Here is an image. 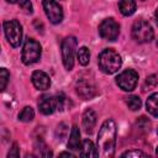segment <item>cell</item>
<instances>
[{"label": "cell", "instance_id": "obj_1", "mask_svg": "<svg viewBox=\"0 0 158 158\" xmlns=\"http://www.w3.org/2000/svg\"><path fill=\"white\" fill-rule=\"evenodd\" d=\"M116 123L114 120L109 118L101 125L98 139H96V151L98 156L101 158H111L115 154L116 148Z\"/></svg>", "mask_w": 158, "mask_h": 158}, {"label": "cell", "instance_id": "obj_2", "mask_svg": "<svg viewBox=\"0 0 158 158\" xmlns=\"http://www.w3.org/2000/svg\"><path fill=\"white\" fill-rule=\"evenodd\" d=\"M121 65H122V59L116 51L111 48H106L99 54V67L104 73L114 74L121 68Z\"/></svg>", "mask_w": 158, "mask_h": 158}, {"label": "cell", "instance_id": "obj_3", "mask_svg": "<svg viewBox=\"0 0 158 158\" xmlns=\"http://www.w3.org/2000/svg\"><path fill=\"white\" fill-rule=\"evenodd\" d=\"M154 32L152 26L144 20H136L132 25V37L138 43H148L153 40Z\"/></svg>", "mask_w": 158, "mask_h": 158}, {"label": "cell", "instance_id": "obj_4", "mask_svg": "<svg viewBox=\"0 0 158 158\" xmlns=\"http://www.w3.org/2000/svg\"><path fill=\"white\" fill-rule=\"evenodd\" d=\"M40 58H41V44L33 38H27L22 49V56H21L22 63L30 65L36 63Z\"/></svg>", "mask_w": 158, "mask_h": 158}, {"label": "cell", "instance_id": "obj_5", "mask_svg": "<svg viewBox=\"0 0 158 158\" xmlns=\"http://www.w3.org/2000/svg\"><path fill=\"white\" fill-rule=\"evenodd\" d=\"M75 49H77V40L75 37H67L63 40L60 44V53H62V59L63 64L67 70H72L74 65V56H75Z\"/></svg>", "mask_w": 158, "mask_h": 158}, {"label": "cell", "instance_id": "obj_6", "mask_svg": "<svg viewBox=\"0 0 158 158\" xmlns=\"http://www.w3.org/2000/svg\"><path fill=\"white\" fill-rule=\"evenodd\" d=\"M4 32L7 42L12 47H19L22 41V27L17 20H10L4 22Z\"/></svg>", "mask_w": 158, "mask_h": 158}, {"label": "cell", "instance_id": "obj_7", "mask_svg": "<svg viewBox=\"0 0 158 158\" xmlns=\"http://www.w3.org/2000/svg\"><path fill=\"white\" fill-rule=\"evenodd\" d=\"M138 81V74L133 69H127L120 73L116 78V84L125 91H132Z\"/></svg>", "mask_w": 158, "mask_h": 158}, {"label": "cell", "instance_id": "obj_8", "mask_svg": "<svg viewBox=\"0 0 158 158\" xmlns=\"http://www.w3.org/2000/svg\"><path fill=\"white\" fill-rule=\"evenodd\" d=\"M99 33L104 40L115 41L120 33V26L114 19H105L99 25Z\"/></svg>", "mask_w": 158, "mask_h": 158}, {"label": "cell", "instance_id": "obj_9", "mask_svg": "<svg viewBox=\"0 0 158 158\" xmlns=\"http://www.w3.org/2000/svg\"><path fill=\"white\" fill-rule=\"evenodd\" d=\"M43 5V10L46 12V16L48 17V20L57 25L60 23L63 20V10L60 7V5L56 1V0H43L42 2Z\"/></svg>", "mask_w": 158, "mask_h": 158}, {"label": "cell", "instance_id": "obj_10", "mask_svg": "<svg viewBox=\"0 0 158 158\" xmlns=\"http://www.w3.org/2000/svg\"><path fill=\"white\" fill-rule=\"evenodd\" d=\"M75 90H77V94L84 99V100H89V99H93L95 95H96V88L95 85L88 80V79H80L77 81L75 84Z\"/></svg>", "mask_w": 158, "mask_h": 158}, {"label": "cell", "instance_id": "obj_11", "mask_svg": "<svg viewBox=\"0 0 158 158\" xmlns=\"http://www.w3.org/2000/svg\"><path fill=\"white\" fill-rule=\"evenodd\" d=\"M38 109L43 115H51L56 110H58V102L57 96L52 95H42L38 100Z\"/></svg>", "mask_w": 158, "mask_h": 158}, {"label": "cell", "instance_id": "obj_12", "mask_svg": "<svg viewBox=\"0 0 158 158\" xmlns=\"http://www.w3.org/2000/svg\"><path fill=\"white\" fill-rule=\"evenodd\" d=\"M31 80H32L33 86L36 89H38V90H47L51 86V79H49V77L44 72H41V70L33 72L32 73V77H31Z\"/></svg>", "mask_w": 158, "mask_h": 158}, {"label": "cell", "instance_id": "obj_13", "mask_svg": "<svg viewBox=\"0 0 158 158\" xmlns=\"http://www.w3.org/2000/svg\"><path fill=\"white\" fill-rule=\"evenodd\" d=\"M96 125V114L94 110L88 109L83 115V128L86 133H91Z\"/></svg>", "mask_w": 158, "mask_h": 158}, {"label": "cell", "instance_id": "obj_14", "mask_svg": "<svg viewBox=\"0 0 158 158\" xmlns=\"http://www.w3.org/2000/svg\"><path fill=\"white\" fill-rule=\"evenodd\" d=\"M80 131L77 125L72 127L70 135H69V141H68V148L72 151H79L80 149Z\"/></svg>", "mask_w": 158, "mask_h": 158}, {"label": "cell", "instance_id": "obj_15", "mask_svg": "<svg viewBox=\"0 0 158 158\" xmlns=\"http://www.w3.org/2000/svg\"><path fill=\"white\" fill-rule=\"evenodd\" d=\"M81 157H98V151L90 139H84L80 147Z\"/></svg>", "mask_w": 158, "mask_h": 158}, {"label": "cell", "instance_id": "obj_16", "mask_svg": "<svg viewBox=\"0 0 158 158\" xmlns=\"http://www.w3.org/2000/svg\"><path fill=\"white\" fill-rule=\"evenodd\" d=\"M118 9L122 15L131 16L136 11V1L135 0H118Z\"/></svg>", "mask_w": 158, "mask_h": 158}, {"label": "cell", "instance_id": "obj_17", "mask_svg": "<svg viewBox=\"0 0 158 158\" xmlns=\"http://www.w3.org/2000/svg\"><path fill=\"white\" fill-rule=\"evenodd\" d=\"M146 109H147V111H148L152 116L158 117V93L152 94V95L147 99Z\"/></svg>", "mask_w": 158, "mask_h": 158}, {"label": "cell", "instance_id": "obj_18", "mask_svg": "<svg viewBox=\"0 0 158 158\" xmlns=\"http://www.w3.org/2000/svg\"><path fill=\"white\" fill-rule=\"evenodd\" d=\"M33 117H35V111L31 106H25L22 111L19 114V120L23 122H30L33 120Z\"/></svg>", "mask_w": 158, "mask_h": 158}, {"label": "cell", "instance_id": "obj_19", "mask_svg": "<svg viewBox=\"0 0 158 158\" xmlns=\"http://www.w3.org/2000/svg\"><path fill=\"white\" fill-rule=\"evenodd\" d=\"M78 60L81 65H86L90 60V52L86 47H80L78 49Z\"/></svg>", "mask_w": 158, "mask_h": 158}, {"label": "cell", "instance_id": "obj_20", "mask_svg": "<svg viewBox=\"0 0 158 158\" xmlns=\"http://www.w3.org/2000/svg\"><path fill=\"white\" fill-rule=\"evenodd\" d=\"M141 105H142V101L138 96L136 95H132L130 98H127V106L130 110L132 111H136V110H139L141 109Z\"/></svg>", "mask_w": 158, "mask_h": 158}, {"label": "cell", "instance_id": "obj_21", "mask_svg": "<svg viewBox=\"0 0 158 158\" xmlns=\"http://www.w3.org/2000/svg\"><path fill=\"white\" fill-rule=\"evenodd\" d=\"M36 152L41 157H52V152L42 141H40V143L36 144Z\"/></svg>", "mask_w": 158, "mask_h": 158}, {"label": "cell", "instance_id": "obj_22", "mask_svg": "<svg viewBox=\"0 0 158 158\" xmlns=\"http://www.w3.org/2000/svg\"><path fill=\"white\" fill-rule=\"evenodd\" d=\"M10 79V73L5 69V68H1L0 69V81H1V90H5L6 89V85H7V81Z\"/></svg>", "mask_w": 158, "mask_h": 158}, {"label": "cell", "instance_id": "obj_23", "mask_svg": "<svg viewBox=\"0 0 158 158\" xmlns=\"http://www.w3.org/2000/svg\"><path fill=\"white\" fill-rule=\"evenodd\" d=\"M19 5H20L21 10H23L25 14H32L33 6H32V2H31L30 0H21Z\"/></svg>", "mask_w": 158, "mask_h": 158}, {"label": "cell", "instance_id": "obj_24", "mask_svg": "<svg viewBox=\"0 0 158 158\" xmlns=\"http://www.w3.org/2000/svg\"><path fill=\"white\" fill-rule=\"evenodd\" d=\"M56 133H57L58 139H63V138L65 137V135L68 133V127H67V125H65V123H59L58 127H57Z\"/></svg>", "mask_w": 158, "mask_h": 158}, {"label": "cell", "instance_id": "obj_25", "mask_svg": "<svg viewBox=\"0 0 158 158\" xmlns=\"http://www.w3.org/2000/svg\"><path fill=\"white\" fill-rule=\"evenodd\" d=\"M122 157H147V153L138 151V149H131V151L122 153Z\"/></svg>", "mask_w": 158, "mask_h": 158}, {"label": "cell", "instance_id": "obj_26", "mask_svg": "<svg viewBox=\"0 0 158 158\" xmlns=\"http://www.w3.org/2000/svg\"><path fill=\"white\" fill-rule=\"evenodd\" d=\"M156 84H157L156 77H154V75H151V77H147L146 83H144V88H146V89H151V88H153Z\"/></svg>", "mask_w": 158, "mask_h": 158}, {"label": "cell", "instance_id": "obj_27", "mask_svg": "<svg viewBox=\"0 0 158 158\" xmlns=\"http://www.w3.org/2000/svg\"><path fill=\"white\" fill-rule=\"evenodd\" d=\"M19 156H20L19 146H17V143H14V144H12V148H11L10 152L7 153V157H9V158H17Z\"/></svg>", "mask_w": 158, "mask_h": 158}, {"label": "cell", "instance_id": "obj_28", "mask_svg": "<svg viewBox=\"0 0 158 158\" xmlns=\"http://www.w3.org/2000/svg\"><path fill=\"white\" fill-rule=\"evenodd\" d=\"M64 95L63 94H59V95H57V102H58V110L59 111H62L63 110V107H64Z\"/></svg>", "mask_w": 158, "mask_h": 158}, {"label": "cell", "instance_id": "obj_29", "mask_svg": "<svg viewBox=\"0 0 158 158\" xmlns=\"http://www.w3.org/2000/svg\"><path fill=\"white\" fill-rule=\"evenodd\" d=\"M59 156L62 157V156H67V157H74V154H72L70 152H62V153H59Z\"/></svg>", "mask_w": 158, "mask_h": 158}, {"label": "cell", "instance_id": "obj_30", "mask_svg": "<svg viewBox=\"0 0 158 158\" xmlns=\"http://www.w3.org/2000/svg\"><path fill=\"white\" fill-rule=\"evenodd\" d=\"M156 21H157V25H158V7L156 10Z\"/></svg>", "mask_w": 158, "mask_h": 158}, {"label": "cell", "instance_id": "obj_31", "mask_svg": "<svg viewBox=\"0 0 158 158\" xmlns=\"http://www.w3.org/2000/svg\"><path fill=\"white\" fill-rule=\"evenodd\" d=\"M7 2H10V4H15V2H17L19 0H6Z\"/></svg>", "mask_w": 158, "mask_h": 158}, {"label": "cell", "instance_id": "obj_32", "mask_svg": "<svg viewBox=\"0 0 158 158\" xmlns=\"http://www.w3.org/2000/svg\"><path fill=\"white\" fill-rule=\"evenodd\" d=\"M156 153H157V156H158V147H157V149H156Z\"/></svg>", "mask_w": 158, "mask_h": 158}, {"label": "cell", "instance_id": "obj_33", "mask_svg": "<svg viewBox=\"0 0 158 158\" xmlns=\"http://www.w3.org/2000/svg\"><path fill=\"white\" fill-rule=\"evenodd\" d=\"M157 46H158V41H157Z\"/></svg>", "mask_w": 158, "mask_h": 158}, {"label": "cell", "instance_id": "obj_34", "mask_svg": "<svg viewBox=\"0 0 158 158\" xmlns=\"http://www.w3.org/2000/svg\"><path fill=\"white\" fill-rule=\"evenodd\" d=\"M157 133H158V130H157Z\"/></svg>", "mask_w": 158, "mask_h": 158}]
</instances>
